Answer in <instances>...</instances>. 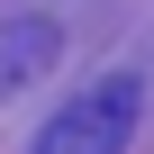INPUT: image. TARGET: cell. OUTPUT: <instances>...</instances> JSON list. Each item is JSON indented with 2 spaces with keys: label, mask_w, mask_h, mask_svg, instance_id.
<instances>
[{
  "label": "cell",
  "mask_w": 154,
  "mask_h": 154,
  "mask_svg": "<svg viewBox=\"0 0 154 154\" xmlns=\"http://www.w3.org/2000/svg\"><path fill=\"white\" fill-rule=\"evenodd\" d=\"M136 109H145L136 72H100L91 91H72V100L45 118L36 154H127V136H136Z\"/></svg>",
  "instance_id": "6da1fadb"
}]
</instances>
